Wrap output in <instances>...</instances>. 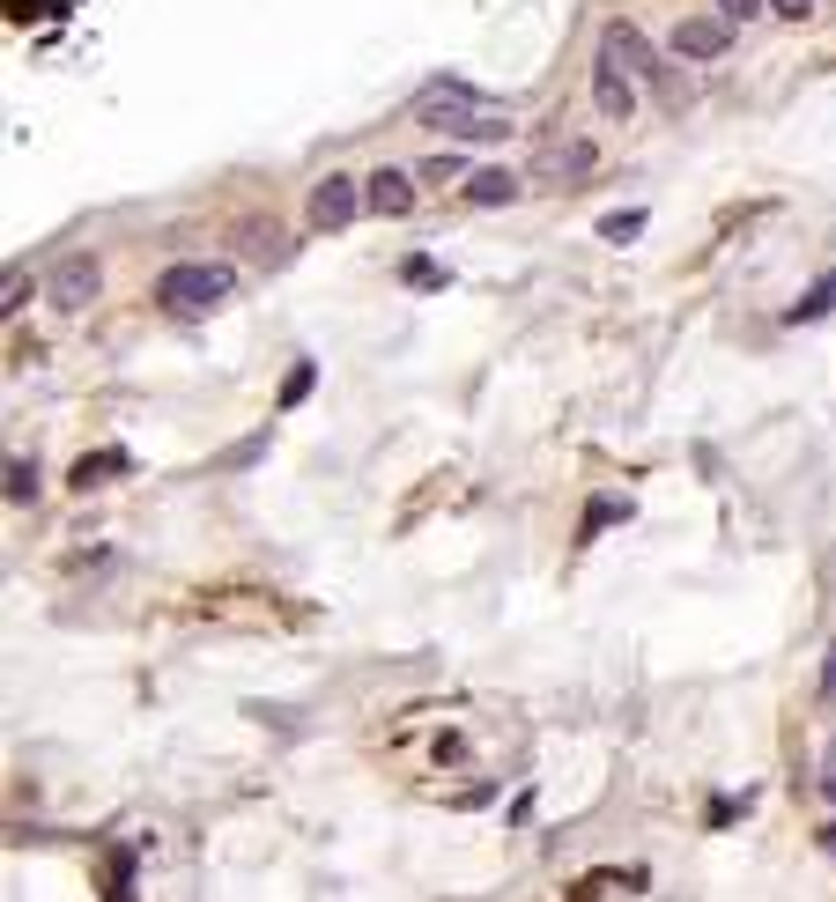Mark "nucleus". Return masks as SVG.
Here are the masks:
<instances>
[{
	"instance_id": "obj_12",
	"label": "nucleus",
	"mask_w": 836,
	"mask_h": 902,
	"mask_svg": "<svg viewBox=\"0 0 836 902\" xmlns=\"http://www.w3.org/2000/svg\"><path fill=\"white\" fill-rule=\"evenodd\" d=\"M644 230V208H615V215H600V237L607 244H629Z\"/></svg>"
},
{
	"instance_id": "obj_11",
	"label": "nucleus",
	"mask_w": 836,
	"mask_h": 902,
	"mask_svg": "<svg viewBox=\"0 0 836 902\" xmlns=\"http://www.w3.org/2000/svg\"><path fill=\"white\" fill-rule=\"evenodd\" d=\"M829 311H836V274H822V282L792 304V318H829Z\"/></svg>"
},
{
	"instance_id": "obj_15",
	"label": "nucleus",
	"mask_w": 836,
	"mask_h": 902,
	"mask_svg": "<svg viewBox=\"0 0 836 902\" xmlns=\"http://www.w3.org/2000/svg\"><path fill=\"white\" fill-rule=\"evenodd\" d=\"M30 496H38V466L8 459V503H30Z\"/></svg>"
},
{
	"instance_id": "obj_17",
	"label": "nucleus",
	"mask_w": 836,
	"mask_h": 902,
	"mask_svg": "<svg viewBox=\"0 0 836 902\" xmlns=\"http://www.w3.org/2000/svg\"><path fill=\"white\" fill-rule=\"evenodd\" d=\"M311 385H319V370H311V363H296L289 378H282V407H296V400H304Z\"/></svg>"
},
{
	"instance_id": "obj_2",
	"label": "nucleus",
	"mask_w": 836,
	"mask_h": 902,
	"mask_svg": "<svg viewBox=\"0 0 836 902\" xmlns=\"http://www.w3.org/2000/svg\"><path fill=\"white\" fill-rule=\"evenodd\" d=\"M237 289V267L230 259H178V267L156 274V296L171 304V311H208L222 296Z\"/></svg>"
},
{
	"instance_id": "obj_22",
	"label": "nucleus",
	"mask_w": 836,
	"mask_h": 902,
	"mask_svg": "<svg viewBox=\"0 0 836 902\" xmlns=\"http://www.w3.org/2000/svg\"><path fill=\"white\" fill-rule=\"evenodd\" d=\"M822 843H829V851H836V821H829V829H822Z\"/></svg>"
},
{
	"instance_id": "obj_9",
	"label": "nucleus",
	"mask_w": 836,
	"mask_h": 902,
	"mask_svg": "<svg viewBox=\"0 0 836 902\" xmlns=\"http://www.w3.org/2000/svg\"><path fill=\"white\" fill-rule=\"evenodd\" d=\"M592 163H600V148H592V141H555V148L541 156V178H555V185H578Z\"/></svg>"
},
{
	"instance_id": "obj_21",
	"label": "nucleus",
	"mask_w": 836,
	"mask_h": 902,
	"mask_svg": "<svg viewBox=\"0 0 836 902\" xmlns=\"http://www.w3.org/2000/svg\"><path fill=\"white\" fill-rule=\"evenodd\" d=\"M822 696L836 703V644H829V659H822Z\"/></svg>"
},
{
	"instance_id": "obj_20",
	"label": "nucleus",
	"mask_w": 836,
	"mask_h": 902,
	"mask_svg": "<svg viewBox=\"0 0 836 902\" xmlns=\"http://www.w3.org/2000/svg\"><path fill=\"white\" fill-rule=\"evenodd\" d=\"M770 8H777V15H792V23H800V15H814V0H770Z\"/></svg>"
},
{
	"instance_id": "obj_14",
	"label": "nucleus",
	"mask_w": 836,
	"mask_h": 902,
	"mask_svg": "<svg viewBox=\"0 0 836 902\" xmlns=\"http://www.w3.org/2000/svg\"><path fill=\"white\" fill-rule=\"evenodd\" d=\"M104 880H112V888H104V895H112V902H126V895H134V851H112V866H104Z\"/></svg>"
},
{
	"instance_id": "obj_13",
	"label": "nucleus",
	"mask_w": 836,
	"mask_h": 902,
	"mask_svg": "<svg viewBox=\"0 0 836 902\" xmlns=\"http://www.w3.org/2000/svg\"><path fill=\"white\" fill-rule=\"evenodd\" d=\"M400 282H408V289H444V267L415 252V259H400Z\"/></svg>"
},
{
	"instance_id": "obj_7",
	"label": "nucleus",
	"mask_w": 836,
	"mask_h": 902,
	"mask_svg": "<svg viewBox=\"0 0 836 902\" xmlns=\"http://www.w3.org/2000/svg\"><path fill=\"white\" fill-rule=\"evenodd\" d=\"M726 45H733V23H726V15H689V23H674V60H718Z\"/></svg>"
},
{
	"instance_id": "obj_1",
	"label": "nucleus",
	"mask_w": 836,
	"mask_h": 902,
	"mask_svg": "<svg viewBox=\"0 0 836 902\" xmlns=\"http://www.w3.org/2000/svg\"><path fill=\"white\" fill-rule=\"evenodd\" d=\"M408 119L437 126V134H452V141H496V134H511V104L482 97V89H467V82H430Z\"/></svg>"
},
{
	"instance_id": "obj_10",
	"label": "nucleus",
	"mask_w": 836,
	"mask_h": 902,
	"mask_svg": "<svg viewBox=\"0 0 836 902\" xmlns=\"http://www.w3.org/2000/svg\"><path fill=\"white\" fill-rule=\"evenodd\" d=\"M607 52H615L629 74H659V60H652V45H644L637 23H607Z\"/></svg>"
},
{
	"instance_id": "obj_8",
	"label": "nucleus",
	"mask_w": 836,
	"mask_h": 902,
	"mask_svg": "<svg viewBox=\"0 0 836 902\" xmlns=\"http://www.w3.org/2000/svg\"><path fill=\"white\" fill-rule=\"evenodd\" d=\"M518 185H526L518 171H504V163H482V171H467V185H459V193H467V208H511Z\"/></svg>"
},
{
	"instance_id": "obj_4",
	"label": "nucleus",
	"mask_w": 836,
	"mask_h": 902,
	"mask_svg": "<svg viewBox=\"0 0 836 902\" xmlns=\"http://www.w3.org/2000/svg\"><path fill=\"white\" fill-rule=\"evenodd\" d=\"M592 104H600V119H637V82H629V67L607 45L592 60Z\"/></svg>"
},
{
	"instance_id": "obj_18",
	"label": "nucleus",
	"mask_w": 836,
	"mask_h": 902,
	"mask_svg": "<svg viewBox=\"0 0 836 902\" xmlns=\"http://www.w3.org/2000/svg\"><path fill=\"white\" fill-rule=\"evenodd\" d=\"M607 518H629V503H615V496H600V503H592V511H585V533H600Z\"/></svg>"
},
{
	"instance_id": "obj_5",
	"label": "nucleus",
	"mask_w": 836,
	"mask_h": 902,
	"mask_svg": "<svg viewBox=\"0 0 836 902\" xmlns=\"http://www.w3.org/2000/svg\"><path fill=\"white\" fill-rule=\"evenodd\" d=\"M356 208H363V178L326 171L319 185H311V222H319V230H348V222H356Z\"/></svg>"
},
{
	"instance_id": "obj_6",
	"label": "nucleus",
	"mask_w": 836,
	"mask_h": 902,
	"mask_svg": "<svg viewBox=\"0 0 836 902\" xmlns=\"http://www.w3.org/2000/svg\"><path fill=\"white\" fill-rule=\"evenodd\" d=\"M363 208H370V215H385V222H400L408 208H415V171H393V163H385V171H370L363 178Z\"/></svg>"
},
{
	"instance_id": "obj_16",
	"label": "nucleus",
	"mask_w": 836,
	"mask_h": 902,
	"mask_svg": "<svg viewBox=\"0 0 836 902\" xmlns=\"http://www.w3.org/2000/svg\"><path fill=\"white\" fill-rule=\"evenodd\" d=\"M112 466H126L119 452H104V459H82V466H74V488H97V481H112Z\"/></svg>"
},
{
	"instance_id": "obj_19",
	"label": "nucleus",
	"mask_w": 836,
	"mask_h": 902,
	"mask_svg": "<svg viewBox=\"0 0 836 902\" xmlns=\"http://www.w3.org/2000/svg\"><path fill=\"white\" fill-rule=\"evenodd\" d=\"M763 8H770V0H718V15H726V23H755Z\"/></svg>"
},
{
	"instance_id": "obj_3",
	"label": "nucleus",
	"mask_w": 836,
	"mask_h": 902,
	"mask_svg": "<svg viewBox=\"0 0 836 902\" xmlns=\"http://www.w3.org/2000/svg\"><path fill=\"white\" fill-rule=\"evenodd\" d=\"M97 289H104V267L89 259V252L60 259V267H52V282H45V296L60 304V311H89V304H97Z\"/></svg>"
}]
</instances>
